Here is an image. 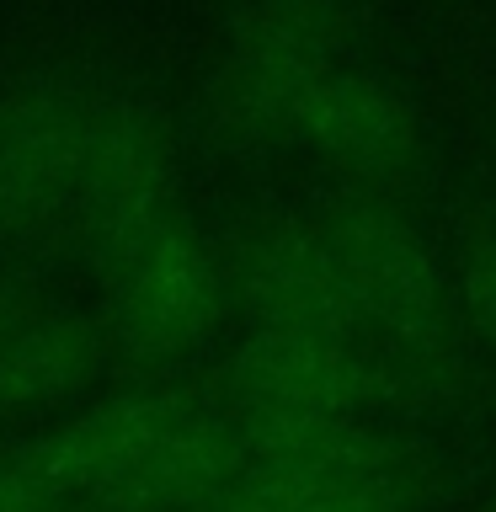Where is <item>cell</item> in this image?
<instances>
[{"label": "cell", "instance_id": "obj_1", "mask_svg": "<svg viewBox=\"0 0 496 512\" xmlns=\"http://www.w3.org/2000/svg\"><path fill=\"white\" fill-rule=\"evenodd\" d=\"M176 203L160 118L96 80H32L0 96V240L102 246Z\"/></svg>", "mask_w": 496, "mask_h": 512}, {"label": "cell", "instance_id": "obj_2", "mask_svg": "<svg viewBox=\"0 0 496 512\" xmlns=\"http://www.w3.org/2000/svg\"><path fill=\"white\" fill-rule=\"evenodd\" d=\"M230 80L256 118L304 150L363 176H400L422 155L406 96L326 43L320 16L256 11L235 38Z\"/></svg>", "mask_w": 496, "mask_h": 512}, {"label": "cell", "instance_id": "obj_3", "mask_svg": "<svg viewBox=\"0 0 496 512\" xmlns=\"http://www.w3.org/2000/svg\"><path fill=\"white\" fill-rule=\"evenodd\" d=\"M112 342L144 363H176L219 326L224 272L176 203L155 208L96 246Z\"/></svg>", "mask_w": 496, "mask_h": 512}, {"label": "cell", "instance_id": "obj_4", "mask_svg": "<svg viewBox=\"0 0 496 512\" xmlns=\"http://www.w3.org/2000/svg\"><path fill=\"white\" fill-rule=\"evenodd\" d=\"M336 278L374 347H390L411 363H438L454 347V294H448L432 251L390 208L342 203L315 224Z\"/></svg>", "mask_w": 496, "mask_h": 512}, {"label": "cell", "instance_id": "obj_5", "mask_svg": "<svg viewBox=\"0 0 496 512\" xmlns=\"http://www.w3.org/2000/svg\"><path fill=\"white\" fill-rule=\"evenodd\" d=\"M235 411L251 416H363L374 352L299 331H251L230 363Z\"/></svg>", "mask_w": 496, "mask_h": 512}, {"label": "cell", "instance_id": "obj_6", "mask_svg": "<svg viewBox=\"0 0 496 512\" xmlns=\"http://www.w3.org/2000/svg\"><path fill=\"white\" fill-rule=\"evenodd\" d=\"M102 352L75 310L0 278V411L70 400L102 374Z\"/></svg>", "mask_w": 496, "mask_h": 512}, {"label": "cell", "instance_id": "obj_7", "mask_svg": "<svg viewBox=\"0 0 496 512\" xmlns=\"http://www.w3.org/2000/svg\"><path fill=\"white\" fill-rule=\"evenodd\" d=\"M187 512H406L395 486H342V480L272 475L235 459V470L203 491Z\"/></svg>", "mask_w": 496, "mask_h": 512}, {"label": "cell", "instance_id": "obj_8", "mask_svg": "<svg viewBox=\"0 0 496 512\" xmlns=\"http://www.w3.org/2000/svg\"><path fill=\"white\" fill-rule=\"evenodd\" d=\"M0 512H64L59 486L48 475L38 443H27V448L0 459Z\"/></svg>", "mask_w": 496, "mask_h": 512}, {"label": "cell", "instance_id": "obj_9", "mask_svg": "<svg viewBox=\"0 0 496 512\" xmlns=\"http://www.w3.org/2000/svg\"><path fill=\"white\" fill-rule=\"evenodd\" d=\"M464 299H470V320L480 326V336L496 347V224L480 235V246L470 256V283H464Z\"/></svg>", "mask_w": 496, "mask_h": 512}, {"label": "cell", "instance_id": "obj_10", "mask_svg": "<svg viewBox=\"0 0 496 512\" xmlns=\"http://www.w3.org/2000/svg\"><path fill=\"white\" fill-rule=\"evenodd\" d=\"M256 11H267V16H320V0H256Z\"/></svg>", "mask_w": 496, "mask_h": 512}]
</instances>
